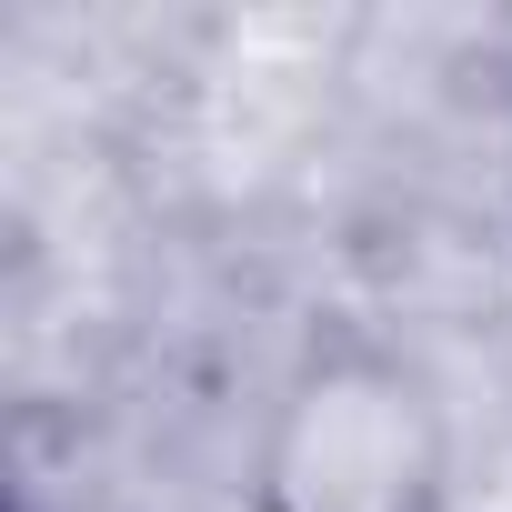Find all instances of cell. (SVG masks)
Listing matches in <instances>:
<instances>
[{"mask_svg":"<svg viewBox=\"0 0 512 512\" xmlns=\"http://www.w3.org/2000/svg\"><path fill=\"white\" fill-rule=\"evenodd\" d=\"M452 472L462 442L442 382L402 342L332 322L282 362L251 422L241 512H452Z\"/></svg>","mask_w":512,"mask_h":512,"instance_id":"obj_1","label":"cell"}]
</instances>
